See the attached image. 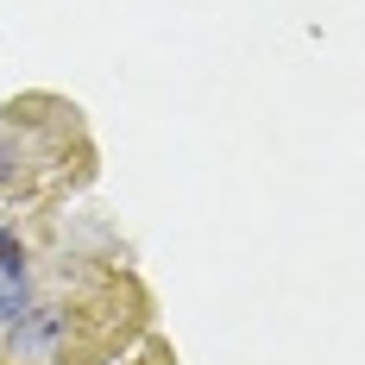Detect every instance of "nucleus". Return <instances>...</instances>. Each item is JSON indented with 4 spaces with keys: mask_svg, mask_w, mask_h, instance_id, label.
<instances>
[{
    "mask_svg": "<svg viewBox=\"0 0 365 365\" xmlns=\"http://www.w3.org/2000/svg\"><path fill=\"white\" fill-rule=\"evenodd\" d=\"M26 302H32V296H26V284H0V328H6Z\"/></svg>",
    "mask_w": 365,
    "mask_h": 365,
    "instance_id": "f03ea898",
    "label": "nucleus"
},
{
    "mask_svg": "<svg viewBox=\"0 0 365 365\" xmlns=\"http://www.w3.org/2000/svg\"><path fill=\"white\" fill-rule=\"evenodd\" d=\"M0 284H26V246L6 227H0Z\"/></svg>",
    "mask_w": 365,
    "mask_h": 365,
    "instance_id": "f257e3e1",
    "label": "nucleus"
}]
</instances>
